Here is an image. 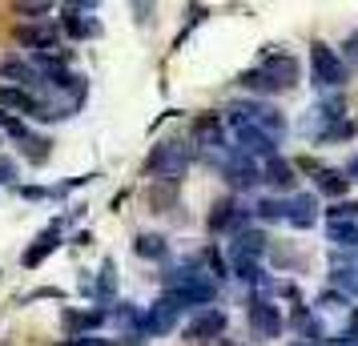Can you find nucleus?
<instances>
[{
    "label": "nucleus",
    "instance_id": "obj_26",
    "mask_svg": "<svg viewBox=\"0 0 358 346\" xmlns=\"http://www.w3.org/2000/svg\"><path fill=\"white\" fill-rule=\"evenodd\" d=\"M238 81H242L245 89H254V93H278L274 85L266 81V73H262V69H250V73H242Z\"/></svg>",
    "mask_w": 358,
    "mask_h": 346
},
{
    "label": "nucleus",
    "instance_id": "obj_36",
    "mask_svg": "<svg viewBox=\"0 0 358 346\" xmlns=\"http://www.w3.org/2000/svg\"><path fill=\"white\" fill-rule=\"evenodd\" d=\"M346 61H355V65H358V33L346 41Z\"/></svg>",
    "mask_w": 358,
    "mask_h": 346
},
{
    "label": "nucleus",
    "instance_id": "obj_35",
    "mask_svg": "<svg viewBox=\"0 0 358 346\" xmlns=\"http://www.w3.org/2000/svg\"><path fill=\"white\" fill-rule=\"evenodd\" d=\"M45 194H49V189H41V185H24V189H20V198L24 201H41Z\"/></svg>",
    "mask_w": 358,
    "mask_h": 346
},
{
    "label": "nucleus",
    "instance_id": "obj_11",
    "mask_svg": "<svg viewBox=\"0 0 358 346\" xmlns=\"http://www.w3.org/2000/svg\"><path fill=\"white\" fill-rule=\"evenodd\" d=\"M250 330H254V338H262V343H270V338L282 334V318H278V310L270 302L258 298V302L250 306Z\"/></svg>",
    "mask_w": 358,
    "mask_h": 346
},
{
    "label": "nucleus",
    "instance_id": "obj_13",
    "mask_svg": "<svg viewBox=\"0 0 358 346\" xmlns=\"http://www.w3.org/2000/svg\"><path fill=\"white\" fill-rule=\"evenodd\" d=\"M286 222H290L294 230H310L318 222V198L314 194H294L286 201Z\"/></svg>",
    "mask_w": 358,
    "mask_h": 346
},
{
    "label": "nucleus",
    "instance_id": "obj_31",
    "mask_svg": "<svg viewBox=\"0 0 358 346\" xmlns=\"http://www.w3.org/2000/svg\"><path fill=\"white\" fill-rule=\"evenodd\" d=\"M13 8H17L20 17H45V13H49V4H45V0H36V4H13Z\"/></svg>",
    "mask_w": 358,
    "mask_h": 346
},
{
    "label": "nucleus",
    "instance_id": "obj_4",
    "mask_svg": "<svg viewBox=\"0 0 358 346\" xmlns=\"http://www.w3.org/2000/svg\"><path fill=\"white\" fill-rule=\"evenodd\" d=\"M310 61H314V77H318V85H330V89H338V85H346V65H342V57L330 45H314L310 49Z\"/></svg>",
    "mask_w": 358,
    "mask_h": 346
},
{
    "label": "nucleus",
    "instance_id": "obj_19",
    "mask_svg": "<svg viewBox=\"0 0 358 346\" xmlns=\"http://www.w3.org/2000/svg\"><path fill=\"white\" fill-rule=\"evenodd\" d=\"M0 109H13V113H36V97H29L17 85H0Z\"/></svg>",
    "mask_w": 358,
    "mask_h": 346
},
{
    "label": "nucleus",
    "instance_id": "obj_37",
    "mask_svg": "<svg viewBox=\"0 0 358 346\" xmlns=\"http://www.w3.org/2000/svg\"><path fill=\"white\" fill-rule=\"evenodd\" d=\"M346 182H358V157L350 161V169H346Z\"/></svg>",
    "mask_w": 358,
    "mask_h": 346
},
{
    "label": "nucleus",
    "instance_id": "obj_29",
    "mask_svg": "<svg viewBox=\"0 0 358 346\" xmlns=\"http://www.w3.org/2000/svg\"><path fill=\"white\" fill-rule=\"evenodd\" d=\"M355 133V125L350 121H338V125H330V129H322V141H346Z\"/></svg>",
    "mask_w": 358,
    "mask_h": 346
},
{
    "label": "nucleus",
    "instance_id": "obj_3",
    "mask_svg": "<svg viewBox=\"0 0 358 346\" xmlns=\"http://www.w3.org/2000/svg\"><path fill=\"white\" fill-rule=\"evenodd\" d=\"M185 165H189V149L181 145V141H162L145 157V173L149 178H169L173 182V178L185 173Z\"/></svg>",
    "mask_w": 358,
    "mask_h": 346
},
{
    "label": "nucleus",
    "instance_id": "obj_22",
    "mask_svg": "<svg viewBox=\"0 0 358 346\" xmlns=\"http://www.w3.org/2000/svg\"><path fill=\"white\" fill-rule=\"evenodd\" d=\"M358 226V201H334L330 210H326V226Z\"/></svg>",
    "mask_w": 358,
    "mask_h": 346
},
{
    "label": "nucleus",
    "instance_id": "obj_12",
    "mask_svg": "<svg viewBox=\"0 0 358 346\" xmlns=\"http://www.w3.org/2000/svg\"><path fill=\"white\" fill-rule=\"evenodd\" d=\"M61 230H65V222H52L49 230H45V233H41V238L33 242V246L24 250V258H20V262H24V270H36V266L45 262L52 250L61 246Z\"/></svg>",
    "mask_w": 358,
    "mask_h": 346
},
{
    "label": "nucleus",
    "instance_id": "obj_6",
    "mask_svg": "<svg viewBox=\"0 0 358 346\" xmlns=\"http://www.w3.org/2000/svg\"><path fill=\"white\" fill-rule=\"evenodd\" d=\"M245 222H250V210H242L234 198H222L210 214V230L213 233H245Z\"/></svg>",
    "mask_w": 358,
    "mask_h": 346
},
{
    "label": "nucleus",
    "instance_id": "obj_27",
    "mask_svg": "<svg viewBox=\"0 0 358 346\" xmlns=\"http://www.w3.org/2000/svg\"><path fill=\"white\" fill-rule=\"evenodd\" d=\"M24 157H29V161H49V141H45V137H24Z\"/></svg>",
    "mask_w": 358,
    "mask_h": 346
},
{
    "label": "nucleus",
    "instance_id": "obj_1",
    "mask_svg": "<svg viewBox=\"0 0 358 346\" xmlns=\"http://www.w3.org/2000/svg\"><path fill=\"white\" fill-rule=\"evenodd\" d=\"M165 298H173L178 306H210L217 298V282L201 278L194 270H178L165 278Z\"/></svg>",
    "mask_w": 358,
    "mask_h": 346
},
{
    "label": "nucleus",
    "instance_id": "obj_32",
    "mask_svg": "<svg viewBox=\"0 0 358 346\" xmlns=\"http://www.w3.org/2000/svg\"><path fill=\"white\" fill-rule=\"evenodd\" d=\"M13 182H17V161L0 157V185H13Z\"/></svg>",
    "mask_w": 358,
    "mask_h": 346
},
{
    "label": "nucleus",
    "instance_id": "obj_20",
    "mask_svg": "<svg viewBox=\"0 0 358 346\" xmlns=\"http://www.w3.org/2000/svg\"><path fill=\"white\" fill-rule=\"evenodd\" d=\"M133 254H137V258H149V262H157V258L169 254V242H165L162 233H137V238H133Z\"/></svg>",
    "mask_w": 358,
    "mask_h": 346
},
{
    "label": "nucleus",
    "instance_id": "obj_28",
    "mask_svg": "<svg viewBox=\"0 0 358 346\" xmlns=\"http://www.w3.org/2000/svg\"><path fill=\"white\" fill-rule=\"evenodd\" d=\"M334 282H338V286H342L350 298L358 294V274H355V270H342V266H338V270H334Z\"/></svg>",
    "mask_w": 358,
    "mask_h": 346
},
{
    "label": "nucleus",
    "instance_id": "obj_17",
    "mask_svg": "<svg viewBox=\"0 0 358 346\" xmlns=\"http://www.w3.org/2000/svg\"><path fill=\"white\" fill-rule=\"evenodd\" d=\"M89 8H97V4H65L61 24H65L69 36H93V33H97V20H85L81 17V13H89Z\"/></svg>",
    "mask_w": 358,
    "mask_h": 346
},
{
    "label": "nucleus",
    "instance_id": "obj_21",
    "mask_svg": "<svg viewBox=\"0 0 358 346\" xmlns=\"http://www.w3.org/2000/svg\"><path fill=\"white\" fill-rule=\"evenodd\" d=\"M346 189H350V182H346V173H342V169H318V194L346 201Z\"/></svg>",
    "mask_w": 358,
    "mask_h": 346
},
{
    "label": "nucleus",
    "instance_id": "obj_34",
    "mask_svg": "<svg viewBox=\"0 0 358 346\" xmlns=\"http://www.w3.org/2000/svg\"><path fill=\"white\" fill-rule=\"evenodd\" d=\"M61 346H113V343H105V338H69V343H61Z\"/></svg>",
    "mask_w": 358,
    "mask_h": 346
},
{
    "label": "nucleus",
    "instance_id": "obj_8",
    "mask_svg": "<svg viewBox=\"0 0 358 346\" xmlns=\"http://www.w3.org/2000/svg\"><path fill=\"white\" fill-rule=\"evenodd\" d=\"M178 314H181V306L173 302V298H162V302H153L149 306V314L141 318V334H169V330L178 326Z\"/></svg>",
    "mask_w": 358,
    "mask_h": 346
},
{
    "label": "nucleus",
    "instance_id": "obj_5",
    "mask_svg": "<svg viewBox=\"0 0 358 346\" xmlns=\"http://www.w3.org/2000/svg\"><path fill=\"white\" fill-rule=\"evenodd\" d=\"M262 73H266V81L274 85L278 93H282V89H294L298 77H302V69H298V61H294L290 52H270V57L262 61Z\"/></svg>",
    "mask_w": 358,
    "mask_h": 346
},
{
    "label": "nucleus",
    "instance_id": "obj_15",
    "mask_svg": "<svg viewBox=\"0 0 358 346\" xmlns=\"http://www.w3.org/2000/svg\"><path fill=\"white\" fill-rule=\"evenodd\" d=\"M262 182L274 185V189H282V194H290L294 185H298V169H294L286 157H270L266 169H262Z\"/></svg>",
    "mask_w": 358,
    "mask_h": 346
},
{
    "label": "nucleus",
    "instance_id": "obj_25",
    "mask_svg": "<svg viewBox=\"0 0 358 346\" xmlns=\"http://www.w3.org/2000/svg\"><path fill=\"white\" fill-rule=\"evenodd\" d=\"M254 214H258L262 222H278V217H286V201H278V198H262L258 206H254Z\"/></svg>",
    "mask_w": 358,
    "mask_h": 346
},
{
    "label": "nucleus",
    "instance_id": "obj_9",
    "mask_svg": "<svg viewBox=\"0 0 358 346\" xmlns=\"http://www.w3.org/2000/svg\"><path fill=\"white\" fill-rule=\"evenodd\" d=\"M238 153H245L250 161L254 157H262V161H270V157H278V141L270 137V133H262V129H238Z\"/></svg>",
    "mask_w": 358,
    "mask_h": 346
},
{
    "label": "nucleus",
    "instance_id": "obj_2",
    "mask_svg": "<svg viewBox=\"0 0 358 346\" xmlns=\"http://www.w3.org/2000/svg\"><path fill=\"white\" fill-rule=\"evenodd\" d=\"M266 246H270V238L258 230H245L229 242V266L238 270L242 282H258V258L266 254Z\"/></svg>",
    "mask_w": 358,
    "mask_h": 346
},
{
    "label": "nucleus",
    "instance_id": "obj_10",
    "mask_svg": "<svg viewBox=\"0 0 358 346\" xmlns=\"http://www.w3.org/2000/svg\"><path fill=\"white\" fill-rule=\"evenodd\" d=\"M226 326L229 322H226V314L222 310H201L194 322L185 326V338H189V343H210V338H222Z\"/></svg>",
    "mask_w": 358,
    "mask_h": 346
},
{
    "label": "nucleus",
    "instance_id": "obj_14",
    "mask_svg": "<svg viewBox=\"0 0 358 346\" xmlns=\"http://www.w3.org/2000/svg\"><path fill=\"white\" fill-rule=\"evenodd\" d=\"M194 141L206 145V149H222L226 145V121H222L217 113H201L194 121Z\"/></svg>",
    "mask_w": 358,
    "mask_h": 346
},
{
    "label": "nucleus",
    "instance_id": "obj_16",
    "mask_svg": "<svg viewBox=\"0 0 358 346\" xmlns=\"http://www.w3.org/2000/svg\"><path fill=\"white\" fill-rule=\"evenodd\" d=\"M109 318V306H93V310H65L61 314V322H65V330H73L77 338H85L93 326H101Z\"/></svg>",
    "mask_w": 358,
    "mask_h": 346
},
{
    "label": "nucleus",
    "instance_id": "obj_23",
    "mask_svg": "<svg viewBox=\"0 0 358 346\" xmlns=\"http://www.w3.org/2000/svg\"><path fill=\"white\" fill-rule=\"evenodd\" d=\"M117 266H113V258H105V266H101V278H97V298L101 302H109L113 298V290H117V274H113ZM97 302V306H101Z\"/></svg>",
    "mask_w": 358,
    "mask_h": 346
},
{
    "label": "nucleus",
    "instance_id": "obj_24",
    "mask_svg": "<svg viewBox=\"0 0 358 346\" xmlns=\"http://www.w3.org/2000/svg\"><path fill=\"white\" fill-rule=\"evenodd\" d=\"M326 233H330V242H338V246L355 250L358 246V226L350 222V226H326Z\"/></svg>",
    "mask_w": 358,
    "mask_h": 346
},
{
    "label": "nucleus",
    "instance_id": "obj_33",
    "mask_svg": "<svg viewBox=\"0 0 358 346\" xmlns=\"http://www.w3.org/2000/svg\"><path fill=\"white\" fill-rule=\"evenodd\" d=\"M206 262H210V270L217 274V278H226V274H229V270H226V262H222V254H217V250H206Z\"/></svg>",
    "mask_w": 358,
    "mask_h": 346
},
{
    "label": "nucleus",
    "instance_id": "obj_18",
    "mask_svg": "<svg viewBox=\"0 0 358 346\" xmlns=\"http://www.w3.org/2000/svg\"><path fill=\"white\" fill-rule=\"evenodd\" d=\"M17 45H24V49H49V45H57V41H52V29L49 24H41V20H36V24H20L17 33Z\"/></svg>",
    "mask_w": 358,
    "mask_h": 346
},
{
    "label": "nucleus",
    "instance_id": "obj_7",
    "mask_svg": "<svg viewBox=\"0 0 358 346\" xmlns=\"http://www.w3.org/2000/svg\"><path fill=\"white\" fill-rule=\"evenodd\" d=\"M222 173H226L229 189H254V185L262 182V169L245 153H238V149H229V161L222 165Z\"/></svg>",
    "mask_w": 358,
    "mask_h": 346
},
{
    "label": "nucleus",
    "instance_id": "obj_30",
    "mask_svg": "<svg viewBox=\"0 0 358 346\" xmlns=\"http://www.w3.org/2000/svg\"><path fill=\"white\" fill-rule=\"evenodd\" d=\"M318 306H322V310H342L346 298H342L338 290H322V294H318Z\"/></svg>",
    "mask_w": 358,
    "mask_h": 346
}]
</instances>
